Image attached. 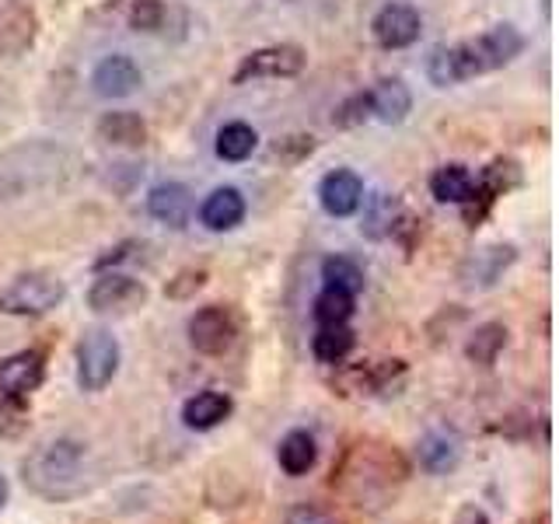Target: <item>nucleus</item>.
I'll list each match as a JSON object with an SVG mask.
<instances>
[{"instance_id": "obj_1", "label": "nucleus", "mask_w": 559, "mask_h": 524, "mask_svg": "<svg viewBox=\"0 0 559 524\" xmlns=\"http://www.w3.org/2000/svg\"><path fill=\"white\" fill-rule=\"evenodd\" d=\"M521 49H524V35L514 25H493L479 39L437 46L427 60V74L437 87H451L511 63Z\"/></svg>"}, {"instance_id": "obj_2", "label": "nucleus", "mask_w": 559, "mask_h": 524, "mask_svg": "<svg viewBox=\"0 0 559 524\" xmlns=\"http://www.w3.org/2000/svg\"><path fill=\"white\" fill-rule=\"evenodd\" d=\"M84 444L60 437L46 448H39L25 462V483L32 493H39L52 503L74 500L84 493Z\"/></svg>"}, {"instance_id": "obj_3", "label": "nucleus", "mask_w": 559, "mask_h": 524, "mask_svg": "<svg viewBox=\"0 0 559 524\" xmlns=\"http://www.w3.org/2000/svg\"><path fill=\"white\" fill-rule=\"evenodd\" d=\"M119 340L109 329L84 332L78 343V384L81 392H105L119 374Z\"/></svg>"}, {"instance_id": "obj_4", "label": "nucleus", "mask_w": 559, "mask_h": 524, "mask_svg": "<svg viewBox=\"0 0 559 524\" xmlns=\"http://www.w3.org/2000/svg\"><path fill=\"white\" fill-rule=\"evenodd\" d=\"M67 297V287L49 273H22L0 290V311L8 314H46Z\"/></svg>"}, {"instance_id": "obj_5", "label": "nucleus", "mask_w": 559, "mask_h": 524, "mask_svg": "<svg viewBox=\"0 0 559 524\" xmlns=\"http://www.w3.org/2000/svg\"><path fill=\"white\" fill-rule=\"evenodd\" d=\"M235 336H238V329H235L231 311L221 308V305H206L189 319V343L203 357L227 354L231 343H235Z\"/></svg>"}, {"instance_id": "obj_6", "label": "nucleus", "mask_w": 559, "mask_h": 524, "mask_svg": "<svg viewBox=\"0 0 559 524\" xmlns=\"http://www.w3.org/2000/svg\"><path fill=\"white\" fill-rule=\"evenodd\" d=\"M147 301V287L140 279L127 276V273H102L92 290H87V308L98 311V314H122V311H133Z\"/></svg>"}, {"instance_id": "obj_7", "label": "nucleus", "mask_w": 559, "mask_h": 524, "mask_svg": "<svg viewBox=\"0 0 559 524\" xmlns=\"http://www.w3.org/2000/svg\"><path fill=\"white\" fill-rule=\"evenodd\" d=\"M419 28H424V17H419V11L413 4H402V0H395V4H384L374 22H371V32L378 46L384 49H406L419 39Z\"/></svg>"}, {"instance_id": "obj_8", "label": "nucleus", "mask_w": 559, "mask_h": 524, "mask_svg": "<svg viewBox=\"0 0 559 524\" xmlns=\"http://www.w3.org/2000/svg\"><path fill=\"white\" fill-rule=\"evenodd\" d=\"M305 63H308L305 49L266 46V49H255L252 57H245V63L235 74V84H245L249 78H294V74H301Z\"/></svg>"}, {"instance_id": "obj_9", "label": "nucleus", "mask_w": 559, "mask_h": 524, "mask_svg": "<svg viewBox=\"0 0 559 524\" xmlns=\"http://www.w3.org/2000/svg\"><path fill=\"white\" fill-rule=\"evenodd\" d=\"M35 28L39 22L25 0H0V60H14L28 52L35 43Z\"/></svg>"}, {"instance_id": "obj_10", "label": "nucleus", "mask_w": 559, "mask_h": 524, "mask_svg": "<svg viewBox=\"0 0 559 524\" xmlns=\"http://www.w3.org/2000/svg\"><path fill=\"white\" fill-rule=\"evenodd\" d=\"M46 378V364L43 354L35 349H22V354H11L0 360V395L4 398H28Z\"/></svg>"}, {"instance_id": "obj_11", "label": "nucleus", "mask_w": 559, "mask_h": 524, "mask_svg": "<svg viewBox=\"0 0 559 524\" xmlns=\"http://www.w3.org/2000/svg\"><path fill=\"white\" fill-rule=\"evenodd\" d=\"M319 200L325 206V214L332 217H349L360 210V200H364V182L357 171L349 168H336L329 171L322 186H319Z\"/></svg>"}, {"instance_id": "obj_12", "label": "nucleus", "mask_w": 559, "mask_h": 524, "mask_svg": "<svg viewBox=\"0 0 559 524\" xmlns=\"http://www.w3.org/2000/svg\"><path fill=\"white\" fill-rule=\"evenodd\" d=\"M92 84L102 98H127L133 95L140 84H144V74H140V67L122 57V52H112V57H105L95 74H92Z\"/></svg>"}, {"instance_id": "obj_13", "label": "nucleus", "mask_w": 559, "mask_h": 524, "mask_svg": "<svg viewBox=\"0 0 559 524\" xmlns=\"http://www.w3.org/2000/svg\"><path fill=\"white\" fill-rule=\"evenodd\" d=\"M416 462L430 476H448L462 462V441L451 430H430L419 437L416 444Z\"/></svg>"}, {"instance_id": "obj_14", "label": "nucleus", "mask_w": 559, "mask_h": 524, "mask_svg": "<svg viewBox=\"0 0 559 524\" xmlns=\"http://www.w3.org/2000/svg\"><path fill=\"white\" fill-rule=\"evenodd\" d=\"M147 210L157 224L171 227V231H182V227L192 221V192L182 182H165V186L151 189Z\"/></svg>"}, {"instance_id": "obj_15", "label": "nucleus", "mask_w": 559, "mask_h": 524, "mask_svg": "<svg viewBox=\"0 0 559 524\" xmlns=\"http://www.w3.org/2000/svg\"><path fill=\"white\" fill-rule=\"evenodd\" d=\"M200 221H203L206 231H231V227H238L245 221V200H241V192L231 189V186L214 189L203 200V206H200Z\"/></svg>"}, {"instance_id": "obj_16", "label": "nucleus", "mask_w": 559, "mask_h": 524, "mask_svg": "<svg viewBox=\"0 0 559 524\" xmlns=\"http://www.w3.org/2000/svg\"><path fill=\"white\" fill-rule=\"evenodd\" d=\"M235 409V402L227 398L224 392H214V389H206V392H197L192 398H186V406H182V424L189 430H214L221 427L227 416H231Z\"/></svg>"}, {"instance_id": "obj_17", "label": "nucleus", "mask_w": 559, "mask_h": 524, "mask_svg": "<svg viewBox=\"0 0 559 524\" xmlns=\"http://www.w3.org/2000/svg\"><path fill=\"white\" fill-rule=\"evenodd\" d=\"M319 462V444H314V437L308 430H290L280 437L276 444V465L287 472L290 479H301L314 468Z\"/></svg>"}, {"instance_id": "obj_18", "label": "nucleus", "mask_w": 559, "mask_h": 524, "mask_svg": "<svg viewBox=\"0 0 559 524\" xmlns=\"http://www.w3.org/2000/svg\"><path fill=\"white\" fill-rule=\"evenodd\" d=\"M367 102H371V116L381 122H402L406 112L413 109V95L402 81H381L374 92H367Z\"/></svg>"}, {"instance_id": "obj_19", "label": "nucleus", "mask_w": 559, "mask_h": 524, "mask_svg": "<svg viewBox=\"0 0 559 524\" xmlns=\"http://www.w3.org/2000/svg\"><path fill=\"white\" fill-rule=\"evenodd\" d=\"M430 192L441 203H472V196H476V179H472V171L465 165H444L433 171Z\"/></svg>"}, {"instance_id": "obj_20", "label": "nucleus", "mask_w": 559, "mask_h": 524, "mask_svg": "<svg viewBox=\"0 0 559 524\" xmlns=\"http://www.w3.org/2000/svg\"><path fill=\"white\" fill-rule=\"evenodd\" d=\"M98 136L116 147H140L147 140V127L136 112H109L98 122Z\"/></svg>"}, {"instance_id": "obj_21", "label": "nucleus", "mask_w": 559, "mask_h": 524, "mask_svg": "<svg viewBox=\"0 0 559 524\" xmlns=\"http://www.w3.org/2000/svg\"><path fill=\"white\" fill-rule=\"evenodd\" d=\"M503 346H507V325L503 322H486L468 336L465 357L472 364H479V367H493L497 357L503 354Z\"/></svg>"}, {"instance_id": "obj_22", "label": "nucleus", "mask_w": 559, "mask_h": 524, "mask_svg": "<svg viewBox=\"0 0 559 524\" xmlns=\"http://www.w3.org/2000/svg\"><path fill=\"white\" fill-rule=\"evenodd\" d=\"M322 279H325V290H336L346 297H357L364 290V270L346 255H329L322 262Z\"/></svg>"}, {"instance_id": "obj_23", "label": "nucleus", "mask_w": 559, "mask_h": 524, "mask_svg": "<svg viewBox=\"0 0 559 524\" xmlns=\"http://www.w3.org/2000/svg\"><path fill=\"white\" fill-rule=\"evenodd\" d=\"M349 349H354V329H349V325H322L311 336V354L319 357L322 364L346 360Z\"/></svg>"}, {"instance_id": "obj_24", "label": "nucleus", "mask_w": 559, "mask_h": 524, "mask_svg": "<svg viewBox=\"0 0 559 524\" xmlns=\"http://www.w3.org/2000/svg\"><path fill=\"white\" fill-rule=\"evenodd\" d=\"M259 144V133L249 127V122H227L217 133V157L224 162H245Z\"/></svg>"}, {"instance_id": "obj_25", "label": "nucleus", "mask_w": 559, "mask_h": 524, "mask_svg": "<svg viewBox=\"0 0 559 524\" xmlns=\"http://www.w3.org/2000/svg\"><path fill=\"white\" fill-rule=\"evenodd\" d=\"M349 319H354V297L336 290H322L314 297V322L319 325H346Z\"/></svg>"}, {"instance_id": "obj_26", "label": "nucleus", "mask_w": 559, "mask_h": 524, "mask_svg": "<svg viewBox=\"0 0 559 524\" xmlns=\"http://www.w3.org/2000/svg\"><path fill=\"white\" fill-rule=\"evenodd\" d=\"M25 430H28L25 398H4V402H0V437L14 441V437H22Z\"/></svg>"}, {"instance_id": "obj_27", "label": "nucleus", "mask_w": 559, "mask_h": 524, "mask_svg": "<svg viewBox=\"0 0 559 524\" xmlns=\"http://www.w3.org/2000/svg\"><path fill=\"white\" fill-rule=\"evenodd\" d=\"M284 524H340V517L322 503H294Z\"/></svg>"}, {"instance_id": "obj_28", "label": "nucleus", "mask_w": 559, "mask_h": 524, "mask_svg": "<svg viewBox=\"0 0 559 524\" xmlns=\"http://www.w3.org/2000/svg\"><path fill=\"white\" fill-rule=\"evenodd\" d=\"M392 221H395V200L378 196V200H374V210L367 214V221H364L360 227H364V231L371 235V238H381V235L392 227Z\"/></svg>"}, {"instance_id": "obj_29", "label": "nucleus", "mask_w": 559, "mask_h": 524, "mask_svg": "<svg viewBox=\"0 0 559 524\" xmlns=\"http://www.w3.org/2000/svg\"><path fill=\"white\" fill-rule=\"evenodd\" d=\"M162 17H165V8L157 4V0H136L130 11V25L136 32H157L162 28Z\"/></svg>"}, {"instance_id": "obj_30", "label": "nucleus", "mask_w": 559, "mask_h": 524, "mask_svg": "<svg viewBox=\"0 0 559 524\" xmlns=\"http://www.w3.org/2000/svg\"><path fill=\"white\" fill-rule=\"evenodd\" d=\"M367 116H371V102H367V95H354L336 112V122H340V127H357V122L367 119Z\"/></svg>"}, {"instance_id": "obj_31", "label": "nucleus", "mask_w": 559, "mask_h": 524, "mask_svg": "<svg viewBox=\"0 0 559 524\" xmlns=\"http://www.w3.org/2000/svg\"><path fill=\"white\" fill-rule=\"evenodd\" d=\"M203 279H206L203 270H197V273L189 270V273L179 276V284H168L165 294H168V297H186V294H192V290H200V287H203Z\"/></svg>"}, {"instance_id": "obj_32", "label": "nucleus", "mask_w": 559, "mask_h": 524, "mask_svg": "<svg viewBox=\"0 0 559 524\" xmlns=\"http://www.w3.org/2000/svg\"><path fill=\"white\" fill-rule=\"evenodd\" d=\"M454 524H489V517H486L483 507H476V503H462V511H459V517H454Z\"/></svg>"}, {"instance_id": "obj_33", "label": "nucleus", "mask_w": 559, "mask_h": 524, "mask_svg": "<svg viewBox=\"0 0 559 524\" xmlns=\"http://www.w3.org/2000/svg\"><path fill=\"white\" fill-rule=\"evenodd\" d=\"M8 497H11V486H8V479L0 476V511H4L8 507Z\"/></svg>"}, {"instance_id": "obj_34", "label": "nucleus", "mask_w": 559, "mask_h": 524, "mask_svg": "<svg viewBox=\"0 0 559 524\" xmlns=\"http://www.w3.org/2000/svg\"><path fill=\"white\" fill-rule=\"evenodd\" d=\"M535 524H549V514H538V517H535Z\"/></svg>"}]
</instances>
